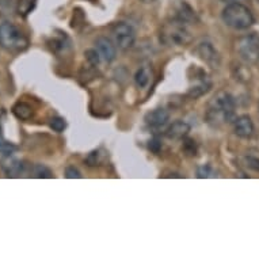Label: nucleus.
<instances>
[{"instance_id":"f257e3e1","label":"nucleus","mask_w":259,"mask_h":259,"mask_svg":"<svg viewBox=\"0 0 259 259\" xmlns=\"http://www.w3.org/2000/svg\"><path fill=\"white\" fill-rule=\"evenodd\" d=\"M235 117V99L227 91L219 93L210 99L205 111L206 122L213 127H220L225 123L234 121Z\"/></svg>"},{"instance_id":"f03ea898","label":"nucleus","mask_w":259,"mask_h":259,"mask_svg":"<svg viewBox=\"0 0 259 259\" xmlns=\"http://www.w3.org/2000/svg\"><path fill=\"white\" fill-rule=\"evenodd\" d=\"M160 41L166 47H186L193 41V34L185 22L172 18L161 26Z\"/></svg>"},{"instance_id":"7ed1b4c3","label":"nucleus","mask_w":259,"mask_h":259,"mask_svg":"<svg viewBox=\"0 0 259 259\" xmlns=\"http://www.w3.org/2000/svg\"><path fill=\"white\" fill-rule=\"evenodd\" d=\"M223 21L228 27L235 30H246L254 25V15L248 7L239 2L228 3L221 14Z\"/></svg>"},{"instance_id":"20e7f679","label":"nucleus","mask_w":259,"mask_h":259,"mask_svg":"<svg viewBox=\"0 0 259 259\" xmlns=\"http://www.w3.org/2000/svg\"><path fill=\"white\" fill-rule=\"evenodd\" d=\"M0 47L7 52L18 53L29 47V39L14 23L3 22L0 25Z\"/></svg>"},{"instance_id":"39448f33","label":"nucleus","mask_w":259,"mask_h":259,"mask_svg":"<svg viewBox=\"0 0 259 259\" xmlns=\"http://www.w3.org/2000/svg\"><path fill=\"white\" fill-rule=\"evenodd\" d=\"M236 52L247 63H259V34L251 33L239 38L236 42Z\"/></svg>"},{"instance_id":"423d86ee","label":"nucleus","mask_w":259,"mask_h":259,"mask_svg":"<svg viewBox=\"0 0 259 259\" xmlns=\"http://www.w3.org/2000/svg\"><path fill=\"white\" fill-rule=\"evenodd\" d=\"M111 35L114 39L115 47H118V49L126 52L135 45L136 41V33L135 29L129 23L125 22H118L113 26L111 29Z\"/></svg>"},{"instance_id":"0eeeda50","label":"nucleus","mask_w":259,"mask_h":259,"mask_svg":"<svg viewBox=\"0 0 259 259\" xmlns=\"http://www.w3.org/2000/svg\"><path fill=\"white\" fill-rule=\"evenodd\" d=\"M197 55L200 56V59H202L206 64H209L213 68H217L220 65V55L216 51V48L213 47L212 44L205 41L201 42L196 49Z\"/></svg>"},{"instance_id":"6e6552de","label":"nucleus","mask_w":259,"mask_h":259,"mask_svg":"<svg viewBox=\"0 0 259 259\" xmlns=\"http://www.w3.org/2000/svg\"><path fill=\"white\" fill-rule=\"evenodd\" d=\"M95 48H97L101 59L105 63L109 64L111 61H114L115 56H117V51H115V44L110 38H107V37H99L95 41Z\"/></svg>"},{"instance_id":"1a4fd4ad","label":"nucleus","mask_w":259,"mask_h":259,"mask_svg":"<svg viewBox=\"0 0 259 259\" xmlns=\"http://www.w3.org/2000/svg\"><path fill=\"white\" fill-rule=\"evenodd\" d=\"M170 119L168 111L164 109H155V110L148 111L144 117V121L147 126L152 127V129H159V127L164 126Z\"/></svg>"},{"instance_id":"9d476101","label":"nucleus","mask_w":259,"mask_h":259,"mask_svg":"<svg viewBox=\"0 0 259 259\" xmlns=\"http://www.w3.org/2000/svg\"><path fill=\"white\" fill-rule=\"evenodd\" d=\"M234 132L236 136L242 139H248L254 133V123L251 121L248 115H240L235 119L234 122Z\"/></svg>"},{"instance_id":"9b49d317","label":"nucleus","mask_w":259,"mask_h":259,"mask_svg":"<svg viewBox=\"0 0 259 259\" xmlns=\"http://www.w3.org/2000/svg\"><path fill=\"white\" fill-rule=\"evenodd\" d=\"M190 132V125L185 121H175L167 127V131L164 132L167 139L170 140H181L187 136V133Z\"/></svg>"},{"instance_id":"f8f14e48","label":"nucleus","mask_w":259,"mask_h":259,"mask_svg":"<svg viewBox=\"0 0 259 259\" xmlns=\"http://www.w3.org/2000/svg\"><path fill=\"white\" fill-rule=\"evenodd\" d=\"M174 18H177L179 21L185 22V23H194V22L198 21L196 11L191 9L186 2H179L178 5L175 6Z\"/></svg>"},{"instance_id":"ddd939ff","label":"nucleus","mask_w":259,"mask_h":259,"mask_svg":"<svg viewBox=\"0 0 259 259\" xmlns=\"http://www.w3.org/2000/svg\"><path fill=\"white\" fill-rule=\"evenodd\" d=\"M3 170H5L7 177L15 178V177H19L21 174H23L25 164L21 160H17V159H10L3 164Z\"/></svg>"},{"instance_id":"4468645a","label":"nucleus","mask_w":259,"mask_h":259,"mask_svg":"<svg viewBox=\"0 0 259 259\" xmlns=\"http://www.w3.org/2000/svg\"><path fill=\"white\" fill-rule=\"evenodd\" d=\"M151 79H152V71L147 65L139 68L137 72L135 73V84L137 89H145L149 84Z\"/></svg>"},{"instance_id":"2eb2a0df","label":"nucleus","mask_w":259,"mask_h":259,"mask_svg":"<svg viewBox=\"0 0 259 259\" xmlns=\"http://www.w3.org/2000/svg\"><path fill=\"white\" fill-rule=\"evenodd\" d=\"M210 87H212V83L205 77V79H202V80H200L197 84H194L193 87H190V90H189V93H187V95L190 97V98H200V97H202L204 94H206L210 90Z\"/></svg>"},{"instance_id":"dca6fc26","label":"nucleus","mask_w":259,"mask_h":259,"mask_svg":"<svg viewBox=\"0 0 259 259\" xmlns=\"http://www.w3.org/2000/svg\"><path fill=\"white\" fill-rule=\"evenodd\" d=\"M13 113L15 117L22 121H27L33 117V107L30 106L29 103L26 102H18L15 106L13 107Z\"/></svg>"},{"instance_id":"f3484780","label":"nucleus","mask_w":259,"mask_h":259,"mask_svg":"<svg viewBox=\"0 0 259 259\" xmlns=\"http://www.w3.org/2000/svg\"><path fill=\"white\" fill-rule=\"evenodd\" d=\"M35 2H37V0H18V14L22 15V17H26V15L29 13H31V10L35 7Z\"/></svg>"},{"instance_id":"a211bd4d","label":"nucleus","mask_w":259,"mask_h":259,"mask_svg":"<svg viewBox=\"0 0 259 259\" xmlns=\"http://www.w3.org/2000/svg\"><path fill=\"white\" fill-rule=\"evenodd\" d=\"M15 151H17V147L13 143L6 140L5 136H3V129H2V125H0V153L9 156L13 152H15Z\"/></svg>"},{"instance_id":"6ab92c4d","label":"nucleus","mask_w":259,"mask_h":259,"mask_svg":"<svg viewBox=\"0 0 259 259\" xmlns=\"http://www.w3.org/2000/svg\"><path fill=\"white\" fill-rule=\"evenodd\" d=\"M182 151L186 153L187 156H196L197 151H198L196 141L193 140V139H183Z\"/></svg>"},{"instance_id":"aec40b11","label":"nucleus","mask_w":259,"mask_h":259,"mask_svg":"<svg viewBox=\"0 0 259 259\" xmlns=\"http://www.w3.org/2000/svg\"><path fill=\"white\" fill-rule=\"evenodd\" d=\"M33 174H34L35 178H52L53 177L51 168H48L44 164H35L33 167Z\"/></svg>"},{"instance_id":"412c9836","label":"nucleus","mask_w":259,"mask_h":259,"mask_svg":"<svg viewBox=\"0 0 259 259\" xmlns=\"http://www.w3.org/2000/svg\"><path fill=\"white\" fill-rule=\"evenodd\" d=\"M51 127L55 131V132L61 133L67 127V121L61 117H53L51 119Z\"/></svg>"},{"instance_id":"4be33fe9","label":"nucleus","mask_w":259,"mask_h":259,"mask_svg":"<svg viewBox=\"0 0 259 259\" xmlns=\"http://www.w3.org/2000/svg\"><path fill=\"white\" fill-rule=\"evenodd\" d=\"M244 164H246V167H248L250 170L259 171V156H255V155H246V156H244Z\"/></svg>"},{"instance_id":"5701e85b","label":"nucleus","mask_w":259,"mask_h":259,"mask_svg":"<svg viewBox=\"0 0 259 259\" xmlns=\"http://www.w3.org/2000/svg\"><path fill=\"white\" fill-rule=\"evenodd\" d=\"M197 174H198V178H212V177H216V172H214V170L209 164L201 166Z\"/></svg>"},{"instance_id":"b1692460","label":"nucleus","mask_w":259,"mask_h":259,"mask_svg":"<svg viewBox=\"0 0 259 259\" xmlns=\"http://www.w3.org/2000/svg\"><path fill=\"white\" fill-rule=\"evenodd\" d=\"M101 161H102V159H101V152H99V151H93V152L87 156V159H85V163H87L90 167L99 166Z\"/></svg>"},{"instance_id":"393cba45","label":"nucleus","mask_w":259,"mask_h":259,"mask_svg":"<svg viewBox=\"0 0 259 259\" xmlns=\"http://www.w3.org/2000/svg\"><path fill=\"white\" fill-rule=\"evenodd\" d=\"M85 57H87V60H89L90 63L93 64L94 67H97L99 64V61H101V56H99L98 51L97 49H89V51H85Z\"/></svg>"},{"instance_id":"a878e982","label":"nucleus","mask_w":259,"mask_h":259,"mask_svg":"<svg viewBox=\"0 0 259 259\" xmlns=\"http://www.w3.org/2000/svg\"><path fill=\"white\" fill-rule=\"evenodd\" d=\"M148 149H149V151H151V152H153V153H159V152H160V149H161L160 140H159L157 137H155V139H151V140L148 141Z\"/></svg>"},{"instance_id":"bb28decb","label":"nucleus","mask_w":259,"mask_h":259,"mask_svg":"<svg viewBox=\"0 0 259 259\" xmlns=\"http://www.w3.org/2000/svg\"><path fill=\"white\" fill-rule=\"evenodd\" d=\"M65 177L68 179H79L81 178V174L77 168H75L73 166H69L65 168Z\"/></svg>"},{"instance_id":"cd10ccee","label":"nucleus","mask_w":259,"mask_h":259,"mask_svg":"<svg viewBox=\"0 0 259 259\" xmlns=\"http://www.w3.org/2000/svg\"><path fill=\"white\" fill-rule=\"evenodd\" d=\"M141 2H144V3H152L155 0H141Z\"/></svg>"},{"instance_id":"c85d7f7f","label":"nucleus","mask_w":259,"mask_h":259,"mask_svg":"<svg viewBox=\"0 0 259 259\" xmlns=\"http://www.w3.org/2000/svg\"><path fill=\"white\" fill-rule=\"evenodd\" d=\"M224 2H228V3H235V2H239V0H224Z\"/></svg>"},{"instance_id":"c756f323","label":"nucleus","mask_w":259,"mask_h":259,"mask_svg":"<svg viewBox=\"0 0 259 259\" xmlns=\"http://www.w3.org/2000/svg\"><path fill=\"white\" fill-rule=\"evenodd\" d=\"M256 2H258V3H259V0H256Z\"/></svg>"}]
</instances>
